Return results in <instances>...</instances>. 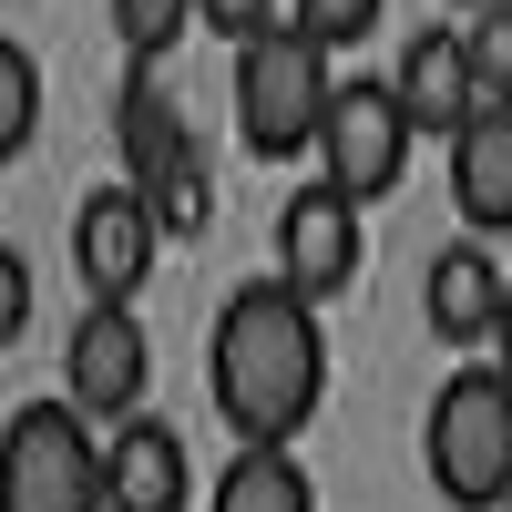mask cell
Returning a JSON list of instances; mask_svg holds the SVG:
<instances>
[{
  "label": "cell",
  "instance_id": "obj_1",
  "mask_svg": "<svg viewBox=\"0 0 512 512\" xmlns=\"http://www.w3.org/2000/svg\"><path fill=\"white\" fill-rule=\"evenodd\" d=\"M205 400L236 431V451H297V431L328 400V308H308L277 267L226 287L205 328Z\"/></svg>",
  "mask_w": 512,
  "mask_h": 512
},
{
  "label": "cell",
  "instance_id": "obj_2",
  "mask_svg": "<svg viewBox=\"0 0 512 512\" xmlns=\"http://www.w3.org/2000/svg\"><path fill=\"white\" fill-rule=\"evenodd\" d=\"M236 144L256 164H297V154H318V123L338 103V52L308 31V21H277V31H256L236 41Z\"/></svg>",
  "mask_w": 512,
  "mask_h": 512
},
{
  "label": "cell",
  "instance_id": "obj_3",
  "mask_svg": "<svg viewBox=\"0 0 512 512\" xmlns=\"http://www.w3.org/2000/svg\"><path fill=\"white\" fill-rule=\"evenodd\" d=\"M420 472L451 512H502L512 502V379L492 359H461L431 410H420Z\"/></svg>",
  "mask_w": 512,
  "mask_h": 512
},
{
  "label": "cell",
  "instance_id": "obj_4",
  "mask_svg": "<svg viewBox=\"0 0 512 512\" xmlns=\"http://www.w3.org/2000/svg\"><path fill=\"white\" fill-rule=\"evenodd\" d=\"M0 512H103V420L21 400L0 420Z\"/></svg>",
  "mask_w": 512,
  "mask_h": 512
},
{
  "label": "cell",
  "instance_id": "obj_5",
  "mask_svg": "<svg viewBox=\"0 0 512 512\" xmlns=\"http://www.w3.org/2000/svg\"><path fill=\"white\" fill-rule=\"evenodd\" d=\"M410 154H420V123H410V103L390 93V82H369V72L338 82V103L318 123V175L349 205H390L410 185Z\"/></svg>",
  "mask_w": 512,
  "mask_h": 512
},
{
  "label": "cell",
  "instance_id": "obj_6",
  "mask_svg": "<svg viewBox=\"0 0 512 512\" xmlns=\"http://www.w3.org/2000/svg\"><path fill=\"white\" fill-rule=\"evenodd\" d=\"M154 390V338H144V308H103V297H82V318L62 338V400L82 420H134Z\"/></svg>",
  "mask_w": 512,
  "mask_h": 512
},
{
  "label": "cell",
  "instance_id": "obj_7",
  "mask_svg": "<svg viewBox=\"0 0 512 512\" xmlns=\"http://www.w3.org/2000/svg\"><path fill=\"white\" fill-rule=\"evenodd\" d=\"M154 256H164V226H154V205H144V185H93L72 205V277H82V297H103V308H134L144 297V277H154Z\"/></svg>",
  "mask_w": 512,
  "mask_h": 512
},
{
  "label": "cell",
  "instance_id": "obj_8",
  "mask_svg": "<svg viewBox=\"0 0 512 512\" xmlns=\"http://www.w3.org/2000/svg\"><path fill=\"white\" fill-rule=\"evenodd\" d=\"M359 216L369 205H349L328 175L287 185V205H277V277L308 297V308H328V297L359 287Z\"/></svg>",
  "mask_w": 512,
  "mask_h": 512
},
{
  "label": "cell",
  "instance_id": "obj_9",
  "mask_svg": "<svg viewBox=\"0 0 512 512\" xmlns=\"http://www.w3.org/2000/svg\"><path fill=\"white\" fill-rule=\"evenodd\" d=\"M103 512H195V451L164 410L103 431Z\"/></svg>",
  "mask_w": 512,
  "mask_h": 512
},
{
  "label": "cell",
  "instance_id": "obj_10",
  "mask_svg": "<svg viewBox=\"0 0 512 512\" xmlns=\"http://www.w3.org/2000/svg\"><path fill=\"white\" fill-rule=\"evenodd\" d=\"M502 297H512V267H502L482 236H451L431 267H420V328H431L441 349H492Z\"/></svg>",
  "mask_w": 512,
  "mask_h": 512
},
{
  "label": "cell",
  "instance_id": "obj_11",
  "mask_svg": "<svg viewBox=\"0 0 512 512\" xmlns=\"http://www.w3.org/2000/svg\"><path fill=\"white\" fill-rule=\"evenodd\" d=\"M390 93L410 103L420 144H451L461 123L482 113V82H472V52H461V21H441V31H410V52H400V72H390Z\"/></svg>",
  "mask_w": 512,
  "mask_h": 512
},
{
  "label": "cell",
  "instance_id": "obj_12",
  "mask_svg": "<svg viewBox=\"0 0 512 512\" xmlns=\"http://www.w3.org/2000/svg\"><path fill=\"white\" fill-rule=\"evenodd\" d=\"M451 205H461V236H512V103H482L472 123L451 134Z\"/></svg>",
  "mask_w": 512,
  "mask_h": 512
},
{
  "label": "cell",
  "instance_id": "obj_13",
  "mask_svg": "<svg viewBox=\"0 0 512 512\" xmlns=\"http://www.w3.org/2000/svg\"><path fill=\"white\" fill-rule=\"evenodd\" d=\"M113 144H123V185H154L175 154H195L205 134L185 123V103L164 93L154 62H123V103H113Z\"/></svg>",
  "mask_w": 512,
  "mask_h": 512
},
{
  "label": "cell",
  "instance_id": "obj_14",
  "mask_svg": "<svg viewBox=\"0 0 512 512\" xmlns=\"http://www.w3.org/2000/svg\"><path fill=\"white\" fill-rule=\"evenodd\" d=\"M205 512H318V482L297 451H236L205 492Z\"/></svg>",
  "mask_w": 512,
  "mask_h": 512
},
{
  "label": "cell",
  "instance_id": "obj_15",
  "mask_svg": "<svg viewBox=\"0 0 512 512\" xmlns=\"http://www.w3.org/2000/svg\"><path fill=\"white\" fill-rule=\"evenodd\" d=\"M144 205H154V226H164V246H185V236H205V226H216V154H175V164H164V175L144 185Z\"/></svg>",
  "mask_w": 512,
  "mask_h": 512
},
{
  "label": "cell",
  "instance_id": "obj_16",
  "mask_svg": "<svg viewBox=\"0 0 512 512\" xmlns=\"http://www.w3.org/2000/svg\"><path fill=\"white\" fill-rule=\"evenodd\" d=\"M41 144V62H31V41L0 31V164H21Z\"/></svg>",
  "mask_w": 512,
  "mask_h": 512
},
{
  "label": "cell",
  "instance_id": "obj_17",
  "mask_svg": "<svg viewBox=\"0 0 512 512\" xmlns=\"http://www.w3.org/2000/svg\"><path fill=\"white\" fill-rule=\"evenodd\" d=\"M103 11H113L123 62H154V72H164V52L195 31V0H103Z\"/></svg>",
  "mask_w": 512,
  "mask_h": 512
},
{
  "label": "cell",
  "instance_id": "obj_18",
  "mask_svg": "<svg viewBox=\"0 0 512 512\" xmlns=\"http://www.w3.org/2000/svg\"><path fill=\"white\" fill-rule=\"evenodd\" d=\"M461 52H472L482 103H512V0H492V11H472V21H461Z\"/></svg>",
  "mask_w": 512,
  "mask_h": 512
},
{
  "label": "cell",
  "instance_id": "obj_19",
  "mask_svg": "<svg viewBox=\"0 0 512 512\" xmlns=\"http://www.w3.org/2000/svg\"><path fill=\"white\" fill-rule=\"evenodd\" d=\"M379 11H390V0H287V21H308L328 52H349V41H369L379 31Z\"/></svg>",
  "mask_w": 512,
  "mask_h": 512
},
{
  "label": "cell",
  "instance_id": "obj_20",
  "mask_svg": "<svg viewBox=\"0 0 512 512\" xmlns=\"http://www.w3.org/2000/svg\"><path fill=\"white\" fill-rule=\"evenodd\" d=\"M287 0H195V31H216V41H256V31H277Z\"/></svg>",
  "mask_w": 512,
  "mask_h": 512
},
{
  "label": "cell",
  "instance_id": "obj_21",
  "mask_svg": "<svg viewBox=\"0 0 512 512\" xmlns=\"http://www.w3.org/2000/svg\"><path fill=\"white\" fill-rule=\"evenodd\" d=\"M21 328H31V256L0 246V349H21Z\"/></svg>",
  "mask_w": 512,
  "mask_h": 512
},
{
  "label": "cell",
  "instance_id": "obj_22",
  "mask_svg": "<svg viewBox=\"0 0 512 512\" xmlns=\"http://www.w3.org/2000/svg\"><path fill=\"white\" fill-rule=\"evenodd\" d=\"M492 369L512 379V297H502V328H492Z\"/></svg>",
  "mask_w": 512,
  "mask_h": 512
},
{
  "label": "cell",
  "instance_id": "obj_23",
  "mask_svg": "<svg viewBox=\"0 0 512 512\" xmlns=\"http://www.w3.org/2000/svg\"><path fill=\"white\" fill-rule=\"evenodd\" d=\"M441 11H461V21H472V11H492V0H441Z\"/></svg>",
  "mask_w": 512,
  "mask_h": 512
},
{
  "label": "cell",
  "instance_id": "obj_24",
  "mask_svg": "<svg viewBox=\"0 0 512 512\" xmlns=\"http://www.w3.org/2000/svg\"><path fill=\"white\" fill-rule=\"evenodd\" d=\"M502 512H512V502H502Z\"/></svg>",
  "mask_w": 512,
  "mask_h": 512
}]
</instances>
